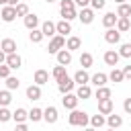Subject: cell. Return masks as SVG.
I'll return each mask as SVG.
<instances>
[{
  "instance_id": "60d3db41",
  "label": "cell",
  "mask_w": 131,
  "mask_h": 131,
  "mask_svg": "<svg viewBox=\"0 0 131 131\" xmlns=\"http://www.w3.org/2000/svg\"><path fill=\"white\" fill-rule=\"evenodd\" d=\"M106 6V0H90V8L96 12V10H102Z\"/></svg>"
},
{
  "instance_id": "681fc988",
  "label": "cell",
  "mask_w": 131,
  "mask_h": 131,
  "mask_svg": "<svg viewBox=\"0 0 131 131\" xmlns=\"http://www.w3.org/2000/svg\"><path fill=\"white\" fill-rule=\"evenodd\" d=\"M84 131H96L94 127H84Z\"/></svg>"
},
{
  "instance_id": "8992f818",
  "label": "cell",
  "mask_w": 131,
  "mask_h": 131,
  "mask_svg": "<svg viewBox=\"0 0 131 131\" xmlns=\"http://www.w3.org/2000/svg\"><path fill=\"white\" fill-rule=\"evenodd\" d=\"M57 119H59V113H57L55 106H47V108H43V121H45V123L53 125V123H57Z\"/></svg>"
},
{
  "instance_id": "d6986e66",
  "label": "cell",
  "mask_w": 131,
  "mask_h": 131,
  "mask_svg": "<svg viewBox=\"0 0 131 131\" xmlns=\"http://www.w3.org/2000/svg\"><path fill=\"white\" fill-rule=\"evenodd\" d=\"M113 98H106V100H98V113L100 115H111L113 113Z\"/></svg>"
},
{
  "instance_id": "9c48e42d",
  "label": "cell",
  "mask_w": 131,
  "mask_h": 131,
  "mask_svg": "<svg viewBox=\"0 0 131 131\" xmlns=\"http://www.w3.org/2000/svg\"><path fill=\"white\" fill-rule=\"evenodd\" d=\"M102 57H104V63H106V66H113V68H115V66L119 63V59H121L119 51H115V49H108V51H104V55H102Z\"/></svg>"
},
{
  "instance_id": "816d5d0a",
  "label": "cell",
  "mask_w": 131,
  "mask_h": 131,
  "mask_svg": "<svg viewBox=\"0 0 131 131\" xmlns=\"http://www.w3.org/2000/svg\"><path fill=\"white\" fill-rule=\"evenodd\" d=\"M45 2H47V4H51V2H57V0H45Z\"/></svg>"
},
{
  "instance_id": "44dd1931",
  "label": "cell",
  "mask_w": 131,
  "mask_h": 131,
  "mask_svg": "<svg viewBox=\"0 0 131 131\" xmlns=\"http://www.w3.org/2000/svg\"><path fill=\"white\" fill-rule=\"evenodd\" d=\"M80 47H82V39H80V37H76V35L68 37V41H66V49H68V51H76V49H80Z\"/></svg>"
},
{
  "instance_id": "2e32d148",
  "label": "cell",
  "mask_w": 131,
  "mask_h": 131,
  "mask_svg": "<svg viewBox=\"0 0 131 131\" xmlns=\"http://www.w3.org/2000/svg\"><path fill=\"white\" fill-rule=\"evenodd\" d=\"M0 16H2V20H4V23H12V20L16 18V10H14L12 6H2Z\"/></svg>"
},
{
  "instance_id": "9a60e30c",
  "label": "cell",
  "mask_w": 131,
  "mask_h": 131,
  "mask_svg": "<svg viewBox=\"0 0 131 131\" xmlns=\"http://www.w3.org/2000/svg\"><path fill=\"white\" fill-rule=\"evenodd\" d=\"M104 41L111 43V45H117V43L121 41V33H119L117 29H106V33H104Z\"/></svg>"
},
{
  "instance_id": "7c38bea8",
  "label": "cell",
  "mask_w": 131,
  "mask_h": 131,
  "mask_svg": "<svg viewBox=\"0 0 131 131\" xmlns=\"http://www.w3.org/2000/svg\"><path fill=\"white\" fill-rule=\"evenodd\" d=\"M10 70H18L20 66H23V59H20V55L18 53H10V55H6V61H4Z\"/></svg>"
},
{
  "instance_id": "f546056e",
  "label": "cell",
  "mask_w": 131,
  "mask_h": 131,
  "mask_svg": "<svg viewBox=\"0 0 131 131\" xmlns=\"http://www.w3.org/2000/svg\"><path fill=\"white\" fill-rule=\"evenodd\" d=\"M106 76H108V80H111V82H123V80H125L123 70H119V68H113V70H111V74H106Z\"/></svg>"
},
{
  "instance_id": "f1b7e54d",
  "label": "cell",
  "mask_w": 131,
  "mask_h": 131,
  "mask_svg": "<svg viewBox=\"0 0 131 131\" xmlns=\"http://www.w3.org/2000/svg\"><path fill=\"white\" fill-rule=\"evenodd\" d=\"M92 61H94V57H92V53H88V51H84V53L80 55V66H82V70H88V68L92 66Z\"/></svg>"
},
{
  "instance_id": "ee69618b",
  "label": "cell",
  "mask_w": 131,
  "mask_h": 131,
  "mask_svg": "<svg viewBox=\"0 0 131 131\" xmlns=\"http://www.w3.org/2000/svg\"><path fill=\"white\" fill-rule=\"evenodd\" d=\"M123 108H125L127 115H131V98H125L123 100Z\"/></svg>"
},
{
  "instance_id": "f35d334b",
  "label": "cell",
  "mask_w": 131,
  "mask_h": 131,
  "mask_svg": "<svg viewBox=\"0 0 131 131\" xmlns=\"http://www.w3.org/2000/svg\"><path fill=\"white\" fill-rule=\"evenodd\" d=\"M12 119V113L8 111V106H0V123H6Z\"/></svg>"
},
{
  "instance_id": "e0dca14e",
  "label": "cell",
  "mask_w": 131,
  "mask_h": 131,
  "mask_svg": "<svg viewBox=\"0 0 131 131\" xmlns=\"http://www.w3.org/2000/svg\"><path fill=\"white\" fill-rule=\"evenodd\" d=\"M33 82H35L37 86L47 84V82H49V74H47V70H37V72H35V76H33Z\"/></svg>"
},
{
  "instance_id": "f6af8a7d",
  "label": "cell",
  "mask_w": 131,
  "mask_h": 131,
  "mask_svg": "<svg viewBox=\"0 0 131 131\" xmlns=\"http://www.w3.org/2000/svg\"><path fill=\"white\" fill-rule=\"evenodd\" d=\"M123 76H125V80H131V66L123 68Z\"/></svg>"
},
{
  "instance_id": "f5cc1de1",
  "label": "cell",
  "mask_w": 131,
  "mask_h": 131,
  "mask_svg": "<svg viewBox=\"0 0 131 131\" xmlns=\"http://www.w3.org/2000/svg\"><path fill=\"white\" fill-rule=\"evenodd\" d=\"M0 4H2V6H6V0H0Z\"/></svg>"
},
{
  "instance_id": "d4e9b609",
  "label": "cell",
  "mask_w": 131,
  "mask_h": 131,
  "mask_svg": "<svg viewBox=\"0 0 131 131\" xmlns=\"http://www.w3.org/2000/svg\"><path fill=\"white\" fill-rule=\"evenodd\" d=\"M27 119H29V111H25L23 106H18V108L12 113V121H14V123H25Z\"/></svg>"
},
{
  "instance_id": "f907efd6",
  "label": "cell",
  "mask_w": 131,
  "mask_h": 131,
  "mask_svg": "<svg viewBox=\"0 0 131 131\" xmlns=\"http://www.w3.org/2000/svg\"><path fill=\"white\" fill-rule=\"evenodd\" d=\"M115 2H117V4H125V0H115Z\"/></svg>"
},
{
  "instance_id": "8fae6325",
  "label": "cell",
  "mask_w": 131,
  "mask_h": 131,
  "mask_svg": "<svg viewBox=\"0 0 131 131\" xmlns=\"http://www.w3.org/2000/svg\"><path fill=\"white\" fill-rule=\"evenodd\" d=\"M55 33L57 35H61V37H66V35H70L72 33V23H68V20H59V23H55Z\"/></svg>"
},
{
  "instance_id": "ab89813d",
  "label": "cell",
  "mask_w": 131,
  "mask_h": 131,
  "mask_svg": "<svg viewBox=\"0 0 131 131\" xmlns=\"http://www.w3.org/2000/svg\"><path fill=\"white\" fill-rule=\"evenodd\" d=\"M119 55L121 57H131V43H123L121 49H119Z\"/></svg>"
},
{
  "instance_id": "836d02e7",
  "label": "cell",
  "mask_w": 131,
  "mask_h": 131,
  "mask_svg": "<svg viewBox=\"0 0 131 131\" xmlns=\"http://www.w3.org/2000/svg\"><path fill=\"white\" fill-rule=\"evenodd\" d=\"M10 102H12L10 90H0V106H8Z\"/></svg>"
},
{
  "instance_id": "ffe728a7",
  "label": "cell",
  "mask_w": 131,
  "mask_h": 131,
  "mask_svg": "<svg viewBox=\"0 0 131 131\" xmlns=\"http://www.w3.org/2000/svg\"><path fill=\"white\" fill-rule=\"evenodd\" d=\"M23 20H25V27H27L29 31H33V29H37V27H39V16H37V14H33V12H29Z\"/></svg>"
},
{
  "instance_id": "7a4b0ae2",
  "label": "cell",
  "mask_w": 131,
  "mask_h": 131,
  "mask_svg": "<svg viewBox=\"0 0 131 131\" xmlns=\"http://www.w3.org/2000/svg\"><path fill=\"white\" fill-rule=\"evenodd\" d=\"M68 121H70V125H74V127H88V123H90V115L84 113V111L74 108V111L68 115Z\"/></svg>"
},
{
  "instance_id": "4316f807",
  "label": "cell",
  "mask_w": 131,
  "mask_h": 131,
  "mask_svg": "<svg viewBox=\"0 0 131 131\" xmlns=\"http://www.w3.org/2000/svg\"><path fill=\"white\" fill-rule=\"evenodd\" d=\"M76 96H78V98H82V100H86V98H90V96H92V88H90L88 84H82V86H78Z\"/></svg>"
},
{
  "instance_id": "8d00e7d4",
  "label": "cell",
  "mask_w": 131,
  "mask_h": 131,
  "mask_svg": "<svg viewBox=\"0 0 131 131\" xmlns=\"http://www.w3.org/2000/svg\"><path fill=\"white\" fill-rule=\"evenodd\" d=\"M29 39H31L33 43H41V41H43V33H41V29H33V31L29 33Z\"/></svg>"
},
{
  "instance_id": "d6a6232c",
  "label": "cell",
  "mask_w": 131,
  "mask_h": 131,
  "mask_svg": "<svg viewBox=\"0 0 131 131\" xmlns=\"http://www.w3.org/2000/svg\"><path fill=\"white\" fill-rule=\"evenodd\" d=\"M29 121H33V123L43 121V108H31L29 111Z\"/></svg>"
},
{
  "instance_id": "603a6c76",
  "label": "cell",
  "mask_w": 131,
  "mask_h": 131,
  "mask_svg": "<svg viewBox=\"0 0 131 131\" xmlns=\"http://www.w3.org/2000/svg\"><path fill=\"white\" fill-rule=\"evenodd\" d=\"M41 86H37V84H31L29 88H27V98L29 100H39L41 98Z\"/></svg>"
},
{
  "instance_id": "4fadbf2b",
  "label": "cell",
  "mask_w": 131,
  "mask_h": 131,
  "mask_svg": "<svg viewBox=\"0 0 131 131\" xmlns=\"http://www.w3.org/2000/svg\"><path fill=\"white\" fill-rule=\"evenodd\" d=\"M106 125H108V129H119L123 125V117L117 113H111V115H106Z\"/></svg>"
},
{
  "instance_id": "6da1fadb",
  "label": "cell",
  "mask_w": 131,
  "mask_h": 131,
  "mask_svg": "<svg viewBox=\"0 0 131 131\" xmlns=\"http://www.w3.org/2000/svg\"><path fill=\"white\" fill-rule=\"evenodd\" d=\"M59 12H61V18L68 20V23H72L74 18H78L74 0H59Z\"/></svg>"
},
{
  "instance_id": "bcb514c9",
  "label": "cell",
  "mask_w": 131,
  "mask_h": 131,
  "mask_svg": "<svg viewBox=\"0 0 131 131\" xmlns=\"http://www.w3.org/2000/svg\"><path fill=\"white\" fill-rule=\"evenodd\" d=\"M14 131H29V127H27V123H16Z\"/></svg>"
},
{
  "instance_id": "5bb4252c",
  "label": "cell",
  "mask_w": 131,
  "mask_h": 131,
  "mask_svg": "<svg viewBox=\"0 0 131 131\" xmlns=\"http://www.w3.org/2000/svg\"><path fill=\"white\" fill-rule=\"evenodd\" d=\"M41 33H43V37H55L57 33H55V23H51V20H45V23H41Z\"/></svg>"
},
{
  "instance_id": "277c9868",
  "label": "cell",
  "mask_w": 131,
  "mask_h": 131,
  "mask_svg": "<svg viewBox=\"0 0 131 131\" xmlns=\"http://www.w3.org/2000/svg\"><path fill=\"white\" fill-rule=\"evenodd\" d=\"M74 86H76V82H74L70 76H63L61 80H57V90H59L61 94H68V92H72V90H74Z\"/></svg>"
},
{
  "instance_id": "ac0fdd59",
  "label": "cell",
  "mask_w": 131,
  "mask_h": 131,
  "mask_svg": "<svg viewBox=\"0 0 131 131\" xmlns=\"http://www.w3.org/2000/svg\"><path fill=\"white\" fill-rule=\"evenodd\" d=\"M90 82H92L96 88H100V86H106V82H108V76H106L104 72H98V74L90 76Z\"/></svg>"
},
{
  "instance_id": "30bf717a",
  "label": "cell",
  "mask_w": 131,
  "mask_h": 131,
  "mask_svg": "<svg viewBox=\"0 0 131 131\" xmlns=\"http://www.w3.org/2000/svg\"><path fill=\"white\" fill-rule=\"evenodd\" d=\"M78 18L82 20V25H90L92 20H94V10L88 6V8H82L80 12H78Z\"/></svg>"
},
{
  "instance_id": "484cf974",
  "label": "cell",
  "mask_w": 131,
  "mask_h": 131,
  "mask_svg": "<svg viewBox=\"0 0 131 131\" xmlns=\"http://www.w3.org/2000/svg\"><path fill=\"white\" fill-rule=\"evenodd\" d=\"M117 14L115 12H106L104 16H102V25L106 27V29H115V25H117Z\"/></svg>"
},
{
  "instance_id": "83f0119b",
  "label": "cell",
  "mask_w": 131,
  "mask_h": 131,
  "mask_svg": "<svg viewBox=\"0 0 131 131\" xmlns=\"http://www.w3.org/2000/svg\"><path fill=\"white\" fill-rule=\"evenodd\" d=\"M119 18H129L131 16V4H119V8H117V12H115Z\"/></svg>"
},
{
  "instance_id": "52a82bcc",
  "label": "cell",
  "mask_w": 131,
  "mask_h": 131,
  "mask_svg": "<svg viewBox=\"0 0 131 131\" xmlns=\"http://www.w3.org/2000/svg\"><path fill=\"white\" fill-rule=\"evenodd\" d=\"M55 57H57V66H66V68H68V66L72 63V51H68L66 47L59 49V51L55 53Z\"/></svg>"
},
{
  "instance_id": "7dc6e473",
  "label": "cell",
  "mask_w": 131,
  "mask_h": 131,
  "mask_svg": "<svg viewBox=\"0 0 131 131\" xmlns=\"http://www.w3.org/2000/svg\"><path fill=\"white\" fill-rule=\"evenodd\" d=\"M16 4H18V0H6V6H12V8H16Z\"/></svg>"
},
{
  "instance_id": "db71d44e",
  "label": "cell",
  "mask_w": 131,
  "mask_h": 131,
  "mask_svg": "<svg viewBox=\"0 0 131 131\" xmlns=\"http://www.w3.org/2000/svg\"><path fill=\"white\" fill-rule=\"evenodd\" d=\"M106 131H117V129H106Z\"/></svg>"
},
{
  "instance_id": "d590c367",
  "label": "cell",
  "mask_w": 131,
  "mask_h": 131,
  "mask_svg": "<svg viewBox=\"0 0 131 131\" xmlns=\"http://www.w3.org/2000/svg\"><path fill=\"white\" fill-rule=\"evenodd\" d=\"M20 86V80L18 78H14V76H8L6 78V90H16Z\"/></svg>"
},
{
  "instance_id": "5b68a950",
  "label": "cell",
  "mask_w": 131,
  "mask_h": 131,
  "mask_svg": "<svg viewBox=\"0 0 131 131\" xmlns=\"http://www.w3.org/2000/svg\"><path fill=\"white\" fill-rule=\"evenodd\" d=\"M78 96L74 94V92H68V94H63V98H61V104H63V108H68V111H74L76 106H78Z\"/></svg>"
},
{
  "instance_id": "1f68e13d",
  "label": "cell",
  "mask_w": 131,
  "mask_h": 131,
  "mask_svg": "<svg viewBox=\"0 0 131 131\" xmlns=\"http://www.w3.org/2000/svg\"><path fill=\"white\" fill-rule=\"evenodd\" d=\"M115 27H117L119 33H125V31L131 29V20H129V18H117V25H115Z\"/></svg>"
},
{
  "instance_id": "74e56055",
  "label": "cell",
  "mask_w": 131,
  "mask_h": 131,
  "mask_svg": "<svg viewBox=\"0 0 131 131\" xmlns=\"http://www.w3.org/2000/svg\"><path fill=\"white\" fill-rule=\"evenodd\" d=\"M14 10H16V16H23V18H25V16L29 14V6H27L25 2H18Z\"/></svg>"
},
{
  "instance_id": "7bdbcfd3",
  "label": "cell",
  "mask_w": 131,
  "mask_h": 131,
  "mask_svg": "<svg viewBox=\"0 0 131 131\" xmlns=\"http://www.w3.org/2000/svg\"><path fill=\"white\" fill-rule=\"evenodd\" d=\"M74 4L80 6V10H82V8H88L90 6V0H74Z\"/></svg>"
},
{
  "instance_id": "cb8c5ba5",
  "label": "cell",
  "mask_w": 131,
  "mask_h": 131,
  "mask_svg": "<svg viewBox=\"0 0 131 131\" xmlns=\"http://www.w3.org/2000/svg\"><path fill=\"white\" fill-rule=\"evenodd\" d=\"M88 125H90V127H94V129H100V127H104V125H106V117H104V115H100V113H98V115H92Z\"/></svg>"
},
{
  "instance_id": "7402d4cb",
  "label": "cell",
  "mask_w": 131,
  "mask_h": 131,
  "mask_svg": "<svg viewBox=\"0 0 131 131\" xmlns=\"http://www.w3.org/2000/svg\"><path fill=\"white\" fill-rule=\"evenodd\" d=\"M78 86H82V84H88L90 82V76H88V72L86 70H78L76 74H74V78H72Z\"/></svg>"
},
{
  "instance_id": "3957f363",
  "label": "cell",
  "mask_w": 131,
  "mask_h": 131,
  "mask_svg": "<svg viewBox=\"0 0 131 131\" xmlns=\"http://www.w3.org/2000/svg\"><path fill=\"white\" fill-rule=\"evenodd\" d=\"M66 47V37H61V35H55V37H51L49 39V45H47V51L51 53V55H55L59 49H63Z\"/></svg>"
},
{
  "instance_id": "ba28073f",
  "label": "cell",
  "mask_w": 131,
  "mask_h": 131,
  "mask_svg": "<svg viewBox=\"0 0 131 131\" xmlns=\"http://www.w3.org/2000/svg\"><path fill=\"white\" fill-rule=\"evenodd\" d=\"M0 49H2L6 55L16 53V41H14V39H10V37H6V39H2V41H0Z\"/></svg>"
},
{
  "instance_id": "4dcf8cb0",
  "label": "cell",
  "mask_w": 131,
  "mask_h": 131,
  "mask_svg": "<svg viewBox=\"0 0 131 131\" xmlns=\"http://www.w3.org/2000/svg\"><path fill=\"white\" fill-rule=\"evenodd\" d=\"M94 96H96L98 100H106V98H111V88H108V86H100V88H96Z\"/></svg>"
},
{
  "instance_id": "e575fe53",
  "label": "cell",
  "mask_w": 131,
  "mask_h": 131,
  "mask_svg": "<svg viewBox=\"0 0 131 131\" xmlns=\"http://www.w3.org/2000/svg\"><path fill=\"white\" fill-rule=\"evenodd\" d=\"M51 76L55 78V82H57V80H61L63 76H68V74H66V66H55V68H53V72H51Z\"/></svg>"
},
{
  "instance_id": "b9f144b4",
  "label": "cell",
  "mask_w": 131,
  "mask_h": 131,
  "mask_svg": "<svg viewBox=\"0 0 131 131\" xmlns=\"http://www.w3.org/2000/svg\"><path fill=\"white\" fill-rule=\"evenodd\" d=\"M8 76H10V68H8L6 63H2V66H0V78H4V80H6Z\"/></svg>"
},
{
  "instance_id": "c3c4849f",
  "label": "cell",
  "mask_w": 131,
  "mask_h": 131,
  "mask_svg": "<svg viewBox=\"0 0 131 131\" xmlns=\"http://www.w3.org/2000/svg\"><path fill=\"white\" fill-rule=\"evenodd\" d=\"M4 61H6V53H4V51H2V49H0V66H2V63H4Z\"/></svg>"
}]
</instances>
